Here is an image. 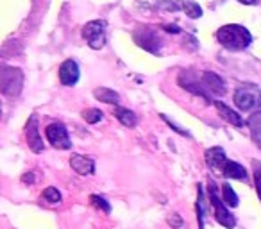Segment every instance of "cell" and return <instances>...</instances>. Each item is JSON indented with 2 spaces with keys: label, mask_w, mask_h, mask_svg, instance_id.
<instances>
[{
  "label": "cell",
  "mask_w": 261,
  "mask_h": 229,
  "mask_svg": "<svg viewBox=\"0 0 261 229\" xmlns=\"http://www.w3.org/2000/svg\"><path fill=\"white\" fill-rule=\"evenodd\" d=\"M217 40L229 50H243L252 43L250 33L242 26H224L217 31Z\"/></svg>",
  "instance_id": "obj_1"
},
{
  "label": "cell",
  "mask_w": 261,
  "mask_h": 229,
  "mask_svg": "<svg viewBox=\"0 0 261 229\" xmlns=\"http://www.w3.org/2000/svg\"><path fill=\"white\" fill-rule=\"evenodd\" d=\"M234 104L242 111H252L261 108V90L254 84H243L234 91Z\"/></svg>",
  "instance_id": "obj_2"
},
{
  "label": "cell",
  "mask_w": 261,
  "mask_h": 229,
  "mask_svg": "<svg viewBox=\"0 0 261 229\" xmlns=\"http://www.w3.org/2000/svg\"><path fill=\"white\" fill-rule=\"evenodd\" d=\"M207 192H210V200H211V206H213V210H215V218H217V222L220 225H224V227L232 229L236 225V220H234V217L229 213L227 208H225L224 200L218 197L217 185H215L211 179H210V190H207Z\"/></svg>",
  "instance_id": "obj_3"
},
{
  "label": "cell",
  "mask_w": 261,
  "mask_h": 229,
  "mask_svg": "<svg viewBox=\"0 0 261 229\" xmlns=\"http://www.w3.org/2000/svg\"><path fill=\"white\" fill-rule=\"evenodd\" d=\"M83 36L90 43L91 48H100L106 43V23L102 20L88 22L83 29Z\"/></svg>",
  "instance_id": "obj_4"
},
{
  "label": "cell",
  "mask_w": 261,
  "mask_h": 229,
  "mask_svg": "<svg viewBox=\"0 0 261 229\" xmlns=\"http://www.w3.org/2000/svg\"><path fill=\"white\" fill-rule=\"evenodd\" d=\"M45 135H47V140L56 147V149H70V147H72L68 131H66V128L61 124V122L48 124L47 129H45Z\"/></svg>",
  "instance_id": "obj_5"
},
{
  "label": "cell",
  "mask_w": 261,
  "mask_h": 229,
  "mask_svg": "<svg viewBox=\"0 0 261 229\" xmlns=\"http://www.w3.org/2000/svg\"><path fill=\"white\" fill-rule=\"evenodd\" d=\"M23 75L18 68H4L2 72V91L6 95H18L22 90Z\"/></svg>",
  "instance_id": "obj_6"
},
{
  "label": "cell",
  "mask_w": 261,
  "mask_h": 229,
  "mask_svg": "<svg viewBox=\"0 0 261 229\" xmlns=\"http://www.w3.org/2000/svg\"><path fill=\"white\" fill-rule=\"evenodd\" d=\"M25 135H27V143L34 152H41L43 150V140L40 136V129H38V117L33 115L27 122L25 128Z\"/></svg>",
  "instance_id": "obj_7"
},
{
  "label": "cell",
  "mask_w": 261,
  "mask_h": 229,
  "mask_svg": "<svg viewBox=\"0 0 261 229\" xmlns=\"http://www.w3.org/2000/svg\"><path fill=\"white\" fill-rule=\"evenodd\" d=\"M59 81L65 86H73L79 81V66L73 59H66L59 68Z\"/></svg>",
  "instance_id": "obj_8"
},
{
  "label": "cell",
  "mask_w": 261,
  "mask_h": 229,
  "mask_svg": "<svg viewBox=\"0 0 261 229\" xmlns=\"http://www.w3.org/2000/svg\"><path fill=\"white\" fill-rule=\"evenodd\" d=\"M227 161L229 160L222 147H213V149H210L206 152V163L213 172H222L225 165H227Z\"/></svg>",
  "instance_id": "obj_9"
},
{
  "label": "cell",
  "mask_w": 261,
  "mask_h": 229,
  "mask_svg": "<svg viewBox=\"0 0 261 229\" xmlns=\"http://www.w3.org/2000/svg\"><path fill=\"white\" fill-rule=\"evenodd\" d=\"M70 167L81 175H88V174H93L95 170V161L88 156H81V154H73L70 158Z\"/></svg>",
  "instance_id": "obj_10"
},
{
  "label": "cell",
  "mask_w": 261,
  "mask_h": 229,
  "mask_svg": "<svg viewBox=\"0 0 261 229\" xmlns=\"http://www.w3.org/2000/svg\"><path fill=\"white\" fill-rule=\"evenodd\" d=\"M202 86L207 88L210 91H213L215 95H224L225 93V83L222 81V77L217 75L215 72H206V73H204Z\"/></svg>",
  "instance_id": "obj_11"
},
{
  "label": "cell",
  "mask_w": 261,
  "mask_h": 229,
  "mask_svg": "<svg viewBox=\"0 0 261 229\" xmlns=\"http://www.w3.org/2000/svg\"><path fill=\"white\" fill-rule=\"evenodd\" d=\"M215 106H217V109H218V113L222 115V118L224 120H227L229 124H232V125H236V128H240V125H243V120H242V117H240L238 113L236 111H232L231 108H227L225 104H222L220 100H215Z\"/></svg>",
  "instance_id": "obj_12"
},
{
  "label": "cell",
  "mask_w": 261,
  "mask_h": 229,
  "mask_svg": "<svg viewBox=\"0 0 261 229\" xmlns=\"http://www.w3.org/2000/svg\"><path fill=\"white\" fill-rule=\"evenodd\" d=\"M247 125H249V129H250L252 142L261 149V111H256L254 115H250Z\"/></svg>",
  "instance_id": "obj_13"
},
{
  "label": "cell",
  "mask_w": 261,
  "mask_h": 229,
  "mask_svg": "<svg viewBox=\"0 0 261 229\" xmlns=\"http://www.w3.org/2000/svg\"><path fill=\"white\" fill-rule=\"evenodd\" d=\"M222 174H224L225 177H229V179H240V181H245V179H247L245 168H243L240 163H236V161H227V165L224 167Z\"/></svg>",
  "instance_id": "obj_14"
},
{
  "label": "cell",
  "mask_w": 261,
  "mask_h": 229,
  "mask_svg": "<svg viewBox=\"0 0 261 229\" xmlns=\"http://www.w3.org/2000/svg\"><path fill=\"white\" fill-rule=\"evenodd\" d=\"M115 117L118 118L125 128H135L136 122H138V118H136L135 113L127 108H115Z\"/></svg>",
  "instance_id": "obj_15"
},
{
  "label": "cell",
  "mask_w": 261,
  "mask_h": 229,
  "mask_svg": "<svg viewBox=\"0 0 261 229\" xmlns=\"http://www.w3.org/2000/svg\"><path fill=\"white\" fill-rule=\"evenodd\" d=\"M138 43L142 45L143 48L150 52H158L160 50V38L152 33V31H143V38L138 40Z\"/></svg>",
  "instance_id": "obj_16"
},
{
  "label": "cell",
  "mask_w": 261,
  "mask_h": 229,
  "mask_svg": "<svg viewBox=\"0 0 261 229\" xmlns=\"http://www.w3.org/2000/svg\"><path fill=\"white\" fill-rule=\"evenodd\" d=\"M204 190L199 185L197 188V222H199V229H204V218H206V202H204Z\"/></svg>",
  "instance_id": "obj_17"
},
{
  "label": "cell",
  "mask_w": 261,
  "mask_h": 229,
  "mask_svg": "<svg viewBox=\"0 0 261 229\" xmlns=\"http://www.w3.org/2000/svg\"><path fill=\"white\" fill-rule=\"evenodd\" d=\"M93 93H95V97H97L98 100L108 102V104H116V102H118V98H120V95L116 93L115 90H109V88H97Z\"/></svg>",
  "instance_id": "obj_18"
},
{
  "label": "cell",
  "mask_w": 261,
  "mask_h": 229,
  "mask_svg": "<svg viewBox=\"0 0 261 229\" xmlns=\"http://www.w3.org/2000/svg\"><path fill=\"white\" fill-rule=\"evenodd\" d=\"M222 200L231 208L238 206V195L234 193V190H232V186L229 185V183L222 185Z\"/></svg>",
  "instance_id": "obj_19"
},
{
  "label": "cell",
  "mask_w": 261,
  "mask_h": 229,
  "mask_svg": "<svg viewBox=\"0 0 261 229\" xmlns=\"http://www.w3.org/2000/svg\"><path fill=\"white\" fill-rule=\"evenodd\" d=\"M83 118L88 122V124H97V122L102 120V111L100 109H86V111L83 113Z\"/></svg>",
  "instance_id": "obj_20"
},
{
  "label": "cell",
  "mask_w": 261,
  "mask_h": 229,
  "mask_svg": "<svg viewBox=\"0 0 261 229\" xmlns=\"http://www.w3.org/2000/svg\"><path fill=\"white\" fill-rule=\"evenodd\" d=\"M185 9L192 18H199V16H202V8H200L197 2H193V0H186Z\"/></svg>",
  "instance_id": "obj_21"
},
{
  "label": "cell",
  "mask_w": 261,
  "mask_h": 229,
  "mask_svg": "<svg viewBox=\"0 0 261 229\" xmlns=\"http://www.w3.org/2000/svg\"><path fill=\"white\" fill-rule=\"evenodd\" d=\"M90 200H91V204H93L95 208L102 210L104 213H111V206H109V202L104 199V197H100V195H91Z\"/></svg>",
  "instance_id": "obj_22"
},
{
  "label": "cell",
  "mask_w": 261,
  "mask_h": 229,
  "mask_svg": "<svg viewBox=\"0 0 261 229\" xmlns=\"http://www.w3.org/2000/svg\"><path fill=\"white\" fill-rule=\"evenodd\" d=\"M43 199L47 200V202H61V193L58 192V188H54V186H48L47 190L43 192Z\"/></svg>",
  "instance_id": "obj_23"
},
{
  "label": "cell",
  "mask_w": 261,
  "mask_h": 229,
  "mask_svg": "<svg viewBox=\"0 0 261 229\" xmlns=\"http://www.w3.org/2000/svg\"><path fill=\"white\" fill-rule=\"evenodd\" d=\"M252 167H254V179H256V190L261 199V161H254Z\"/></svg>",
  "instance_id": "obj_24"
},
{
  "label": "cell",
  "mask_w": 261,
  "mask_h": 229,
  "mask_svg": "<svg viewBox=\"0 0 261 229\" xmlns=\"http://www.w3.org/2000/svg\"><path fill=\"white\" fill-rule=\"evenodd\" d=\"M168 224H170L172 227H175V229H181L182 227V218L179 217L177 213H174L170 218H168Z\"/></svg>",
  "instance_id": "obj_25"
},
{
  "label": "cell",
  "mask_w": 261,
  "mask_h": 229,
  "mask_svg": "<svg viewBox=\"0 0 261 229\" xmlns=\"http://www.w3.org/2000/svg\"><path fill=\"white\" fill-rule=\"evenodd\" d=\"M240 2H243V4H252V6L261 4V0H240Z\"/></svg>",
  "instance_id": "obj_26"
},
{
  "label": "cell",
  "mask_w": 261,
  "mask_h": 229,
  "mask_svg": "<svg viewBox=\"0 0 261 229\" xmlns=\"http://www.w3.org/2000/svg\"><path fill=\"white\" fill-rule=\"evenodd\" d=\"M23 181H33V175H23Z\"/></svg>",
  "instance_id": "obj_27"
}]
</instances>
